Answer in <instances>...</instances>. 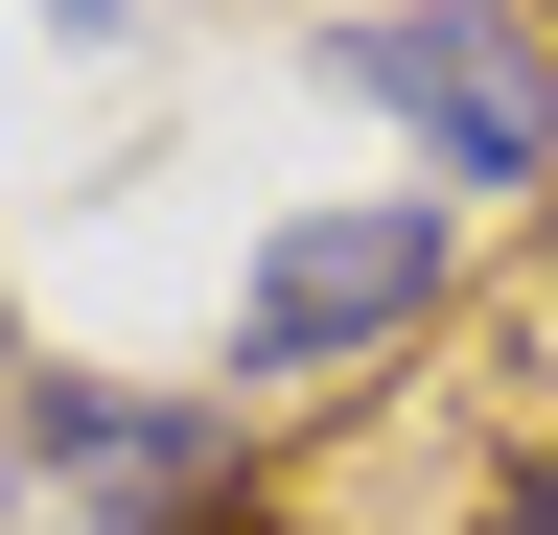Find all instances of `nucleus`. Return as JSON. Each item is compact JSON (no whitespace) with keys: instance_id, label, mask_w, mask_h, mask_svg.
I'll return each instance as SVG.
<instances>
[{"instance_id":"3","label":"nucleus","mask_w":558,"mask_h":535,"mask_svg":"<svg viewBox=\"0 0 558 535\" xmlns=\"http://www.w3.org/2000/svg\"><path fill=\"white\" fill-rule=\"evenodd\" d=\"M24 465H70V489H117V512H209L233 489V396H24Z\"/></svg>"},{"instance_id":"2","label":"nucleus","mask_w":558,"mask_h":535,"mask_svg":"<svg viewBox=\"0 0 558 535\" xmlns=\"http://www.w3.org/2000/svg\"><path fill=\"white\" fill-rule=\"evenodd\" d=\"M442 303V210L418 186H373V210H303L233 280V373H349V350H396V326Z\"/></svg>"},{"instance_id":"4","label":"nucleus","mask_w":558,"mask_h":535,"mask_svg":"<svg viewBox=\"0 0 558 535\" xmlns=\"http://www.w3.org/2000/svg\"><path fill=\"white\" fill-rule=\"evenodd\" d=\"M512 535H558V442H535V489H512Z\"/></svg>"},{"instance_id":"1","label":"nucleus","mask_w":558,"mask_h":535,"mask_svg":"<svg viewBox=\"0 0 558 535\" xmlns=\"http://www.w3.org/2000/svg\"><path fill=\"white\" fill-rule=\"evenodd\" d=\"M326 71L373 117H418L442 186H558V71L488 24V0H373V24H326Z\"/></svg>"}]
</instances>
